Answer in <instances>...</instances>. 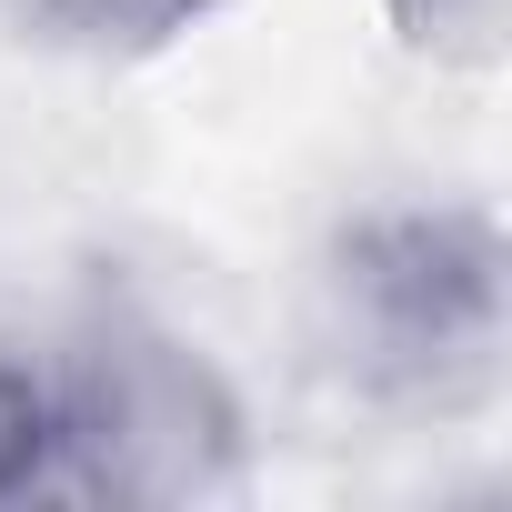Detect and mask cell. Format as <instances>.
Masks as SVG:
<instances>
[{
	"instance_id": "6da1fadb",
	"label": "cell",
	"mask_w": 512,
	"mask_h": 512,
	"mask_svg": "<svg viewBox=\"0 0 512 512\" xmlns=\"http://www.w3.org/2000/svg\"><path fill=\"white\" fill-rule=\"evenodd\" d=\"M322 332L372 402L412 412L482 402L512 332V251L492 211L462 201L362 211L322 262Z\"/></svg>"
},
{
	"instance_id": "7a4b0ae2",
	"label": "cell",
	"mask_w": 512,
	"mask_h": 512,
	"mask_svg": "<svg viewBox=\"0 0 512 512\" xmlns=\"http://www.w3.org/2000/svg\"><path fill=\"white\" fill-rule=\"evenodd\" d=\"M231 392L151 322H101L61 372V492L181 502L231 462Z\"/></svg>"
},
{
	"instance_id": "3957f363",
	"label": "cell",
	"mask_w": 512,
	"mask_h": 512,
	"mask_svg": "<svg viewBox=\"0 0 512 512\" xmlns=\"http://www.w3.org/2000/svg\"><path fill=\"white\" fill-rule=\"evenodd\" d=\"M61 492V372L0 342V502Z\"/></svg>"
},
{
	"instance_id": "277c9868",
	"label": "cell",
	"mask_w": 512,
	"mask_h": 512,
	"mask_svg": "<svg viewBox=\"0 0 512 512\" xmlns=\"http://www.w3.org/2000/svg\"><path fill=\"white\" fill-rule=\"evenodd\" d=\"M211 0H31V21L81 41V51H151L171 31H191Z\"/></svg>"
},
{
	"instance_id": "5b68a950",
	"label": "cell",
	"mask_w": 512,
	"mask_h": 512,
	"mask_svg": "<svg viewBox=\"0 0 512 512\" xmlns=\"http://www.w3.org/2000/svg\"><path fill=\"white\" fill-rule=\"evenodd\" d=\"M392 11L412 21V31H452V21H472L482 0H392Z\"/></svg>"
}]
</instances>
